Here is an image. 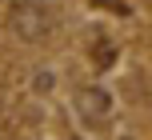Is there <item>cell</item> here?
<instances>
[{"instance_id":"6da1fadb","label":"cell","mask_w":152,"mask_h":140,"mask_svg":"<svg viewBox=\"0 0 152 140\" xmlns=\"http://www.w3.org/2000/svg\"><path fill=\"white\" fill-rule=\"evenodd\" d=\"M8 24H12L16 36L24 40H40L48 32V12L36 4V0H16L12 8H8Z\"/></svg>"},{"instance_id":"7a4b0ae2","label":"cell","mask_w":152,"mask_h":140,"mask_svg":"<svg viewBox=\"0 0 152 140\" xmlns=\"http://www.w3.org/2000/svg\"><path fill=\"white\" fill-rule=\"evenodd\" d=\"M76 112H80L88 124H100V120L112 112V96H108L104 88L88 84V88H80V92H76Z\"/></svg>"}]
</instances>
